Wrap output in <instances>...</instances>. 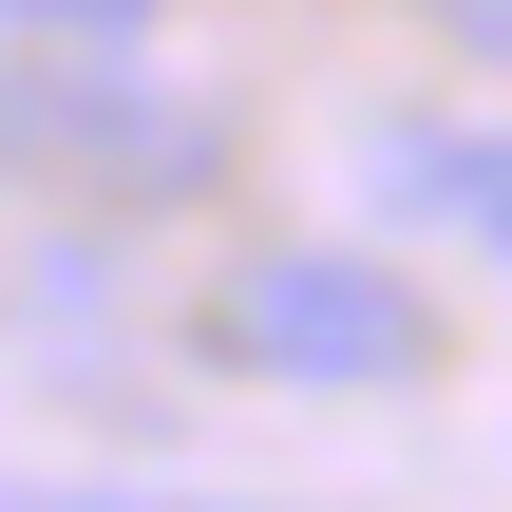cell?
Returning <instances> with one entry per match:
<instances>
[{
	"label": "cell",
	"instance_id": "cell-7",
	"mask_svg": "<svg viewBox=\"0 0 512 512\" xmlns=\"http://www.w3.org/2000/svg\"><path fill=\"white\" fill-rule=\"evenodd\" d=\"M0 171H38V133H19V76H0Z\"/></svg>",
	"mask_w": 512,
	"mask_h": 512
},
{
	"label": "cell",
	"instance_id": "cell-6",
	"mask_svg": "<svg viewBox=\"0 0 512 512\" xmlns=\"http://www.w3.org/2000/svg\"><path fill=\"white\" fill-rule=\"evenodd\" d=\"M437 19H456V38H494V57H512V0H437Z\"/></svg>",
	"mask_w": 512,
	"mask_h": 512
},
{
	"label": "cell",
	"instance_id": "cell-3",
	"mask_svg": "<svg viewBox=\"0 0 512 512\" xmlns=\"http://www.w3.org/2000/svg\"><path fill=\"white\" fill-rule=\"evenodd\" d=\"M380 190H399V209H437V228H475V247L512 266V133H456V114H399V133H380Z\"/></svg>",
	"mask_w": 512,
	"mask_h": 512
},
{
	"label": "cell",
	"instance_id": "cell-2",
	"mask_svg": "<svg viewBox=\"0 0 512 512\" xmlns=\"http://www.w3.org/2000/svg\"><path fill=\"white\" fill-rule=\"evenodd\" d=\"M19 133H38V171H133V190L209 171V114H190V95H152V57H133V38H95V57H57V76H19Z\"/></svg>",
	"mask_w": 512,
	"mask_h": 512
},
{
	"label": "cell",
	"instance_id": "cell-1",
	"mask_svg": "<svg viewBox=\"0 0 512 512\" xmlns=\"http://www.w3.org/2000/svg\"><path fill=\"white\" fill-rule=\"evenodd\" d=\"M209 342L247 361V380H323V399H361V380H418L437 361V323H418V285L380 266V247H247L228 266V304H209Z\"/></svg>",
	"mask_w": 512,
	"mask_h": 512
},
{
	"label": "cell",
	"instance_id": "cell-5",
	"mask_svg": "<svg viewBox=\"0 0 512 512\" xmlns=\"http://www.w3.org/2000/svg\"><path fill=\"white\" fill-rule=\"evenodd\" d=\"M0 512H247V494H0Z\"/></svg>",
	"mask_w": 512,
	"mask_h": 512
},
{
	"label": "cell",
	"instance_id": "cell-4",
	"mask_svg": "<svg viewBox=\"0 0 512 512\" xmlns=\"http://www.w3.org/2000/svg\"><path fill=\"white\" fill-rule=\"evenodd\" d=\"M19 38H152V0H0Z\"/></svg>",
	"mask_w": 512,
	"mask_h": 512
}]
</instances>
